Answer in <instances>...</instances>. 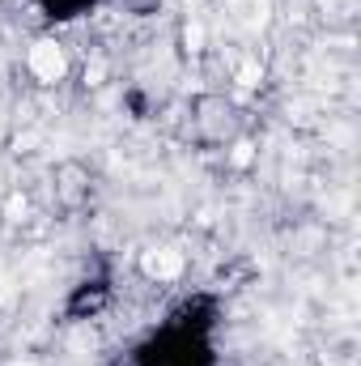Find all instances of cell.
Listing matches in <instances>:
<instances>
[{
  "label": "cell",
  "instance_id": "cell-2",
  "mask_svg": "<svg viewBox=\"0 0 361 366\" xmlns=\"http://www.w3.org/2000/svg\"><path fill=\"white\" fill-rule=\"evenodd\" d=\"M179 269H183V260L175 256V252H166V247L145 256V273H149V277H175Z\"/></svg>",
  "mask_w": 361,
  "mask_h": 366
},
{
  "label": "cell",
  "instance_id": "cell-1",
  "mask_svg": "<svg viewBox=\"0 0 361 366\" xmlns=\"http://www.w3.org/2000/svg\"><path fill=\"white\" fill-rule=\"evenodd\" d=\"M64 69H68V60H64V51H60L51 39H43V43L30 47V73H34L39 81H60Z\"/></svg>",
  "mask_w": 361,
  "mask_h": 366
}]
</instances>
